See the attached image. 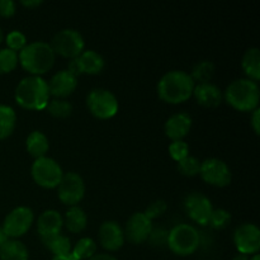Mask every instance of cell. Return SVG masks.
<instances>
[{"mask_svg": "<svg viewBox=\"0 0 260 260\" xmlns=\"http://www.w3.org/2000/svg\"><path fill=\"white\" fill-rule=\"evenodd\" d=\"M194 81L182 70H173L164 74L157 83V95L168 104H182L193 95Z\"/></svg>", "mask_w": 260, "mask_h": 260, "instance_id": "1", "label": "cell"}, {"mask_svg": "<svg viewBox=\"0 0 260 260\" xmlns=\"http://www.w3.org/2000/svg\"><path fill=\"white\" fill-rule=\"evenodd\" d=\"M47 81L42 76L23 78L15 88L14 98L18 106L28 111H43L50 102Z\"/></svg>", "mask_w": 260, "mask_h": 260, "instance_id": "2", "label": "cell"}, {"mask_svg": "<svg viewBox=\"0 0 260 260\" xmlns=\"http://www.w3.org/2000/svg\"><path fill=\"white\" fill-rule=\"evenodd\" d=\"M18 60L22 68L30 75L41 76L53 68L56 53L53 52L50 43L36 41L27 43V46L18 53Z\"/></svg>", "mask_w": 260, "mask_h": 260, "instance_id": "3", "label": "cell"}, {"mask_svg": "<svg viewBox=\"0 0 260 260\" xmlns=\"http://www.w3.org/2000/svg\"><path fill=\"white\" fill-rule=\"evenodd\" d=\"M225 101L239 112H253L259 108L260 90L255 81L240 78L231 81L225 90Z\"/></svg>", "mask_w": 260, "mask_h": 260, "instance_id": "4", "label": "cell"}, {"mask_svg": "<svg viewBox=\"0 0 260 260\" xmlns=\"http://www.w3.org/2000/svg\"><path fill=\"white\" fill-rule=\"evenodd\" d=\"M201 236L197 229L189 223H179L169 231L168 244L170 251L178 256H189L198 250Z\"/></svg>", "mask_w": 260, "mask_h": 260, "instance_id": "5", "label": "cell"}, {"mask_svg": "<svg viewBox=\"0 0 260 260\" xmlns=\"http://www.w3.org/2000/svg\"><path fill=\"white\" fill-rule=\"evenodd\" d=\"M30 174L36 184L46 189L57 188L63 177L62 168L60 167V164L48 156L35 159L30 168Z\"/></svg>", "mask_w": 260, "mask_h": 260, "instance_id": "6", "label": "cell"}, {"mask_svg": "<svg viewBox=\"0 0 260 260\" xmlns=\"http://www.w3.org/2000/svg\"><path fill=\"white\" fill-rule=\"evenodd\" d=\"M86 107L91 116L102 121L116 116L119 108L117 96L108 89L103 88H95L89 93L86 98Z\"/></svg>", "mask_w": 260, "mask_h": 260, "instance_id": "7", "label": "cell"}, {"mask_svg": "<svg viewBox=\"0 0 260 260\" xmlns=\"http://www.w3.org/2000/svg\"><path fill=\"white\" fill-rule=\"evenodd\" d=\"M50 46L56 55L74 60L83 53L85 42L80 32L75 29H62L53 36Z\"/></svg>", "mask_w": 260, "mask_h": 260, "instance_id": "8", "label": "cell"}, {"mask_svg": "<svg viewBox=\"0 0 260 260\" xmlns=\"http://www.w3.org/2000/svg\"><path fill=\"white\" fill-rule=\"evenodd\" d=\"M35 213L29 207L20 206L10 211L3 222V231L8 239H19L24 236L32 228Z\"/></svg>", "mask_w": 260, "mask_h": 260, "instance_id": "9", "label": "cell"}, {"mask_svg": "<svg viewBox=\"0 0 260 260\" xmlns=\"http://www.w3.org/2000/svg\"><path fill=\"white\" fill-rule=\"evenodd\" d=\"M200 175L203 182L217 188L228 187L233 180V173L229 165L217 157H210L201 162Z\"/></svg>", "mask_w": 260, "mask_h": 260, "instance_id": "10", "label": "cell"}, {"mask_svg": "<svg viewBox=\"0 0 260 260\" xmlns=\"http://www.w3.org/2000/svg\"><path fill=\"white\" fill-rule=\"evenodd\" d=\"M85 194V183L81 175L75 172L63 173L60 184L57 185L58 200L63 205L73 207L81 202Z\"/></svg>", "mask_w": 260, "mask_h": 260, "instance_id": "11", "label": "cell"}, {"mask_svg": "<svg viewBox=\"0 0 260 260\" xmlns=\"http://www.w3.org/2000/svg\"><path fill=\"white\" fill-rule=\"evenodd\" d=\"M234 244L239 254L255 255L260 249V230L256 225L245 222L238 226L234 233Z\"/></svg>", "mask_w": 260, "mask_h": 260, "instance_id": "12", "label": "cell"}, {"mask_svg": "<svg viewBox=\"0 0 260 260\" xmlns=\"http://www.w3.org/2000/svg\"><path fill=\"white\" fill-rule=\"evenodd\" d=\"M184 208L190 220L200 226H207L213 211L210 198L202 193H190L184 200Z\"/></svg>", "mask_w": 260, "mask_h": 260, "instance_id": "13", "label": "cell"}, {"mask_svg": "<svg viewBox=\"0 0 260 260\" xmlns=\"http://www.w3.org/2000/svg\"><path fill=\"white\" fill-rule=\"evenodd\" d=\"M152 221L144 212H136L128 218L124 228V240L134 245H140L147 241L152 231Z\"/></svg>", "mask_w": 260, "mask_h": 260, "instance_id": "14", "label": "cell"}, {"mask_svg": "<svg viewBox=\"0 0 260 260\" xmlns=\"http://www.w3.org/2000/svg\"><path fill=\"white\" fill-rule=\"evenodd\" d=\"M99 244L107 251H118L124 244L123 229L116 221H104L98 231Z\"/></svg>", "mask_w": 260, "mask_h": 260, "instance_id": "15", "label": "cell"}, {"mask_svg": "<svg viewBox=\"0 0 260 260\" xmlns=\"http://www.w3.org/2000/svg\"><path fill=\"white\" fill-rule=\"evenodd\" d=\"M47 85L51 96L56 99H65L75 91L78 78L68 70H61L56 73L50 81H47Z\"/></svg>", "mask_w": 260, "mask_h": 260, "instance_id": "16", "label": "cell"}, {"mask_svg": "<svg viewBox=\"0 0 260 260\" xmlns=\"http://www.w3.org/2000/svg\"><path fill=\"white\" fill-rule=\"evenodd\" d=\"M192 117L185 112H179L167 119L164 126L165 136L172 141L183 140L192 128Z\"/></svg>", "mask_w": 260, "mask_h": 260, "instance_id": "17", "label": "cell"}, {"mask_svg": "<svg viewBox=\"0 0 260 260\" xmlns=\"http://www.w3.org/2000/svg\"><path fill=\"white\" fill-rule=\"evenodd\" d=\"M63 228V218L55 210L43 211L37 220V233L41 239H48L60 235Z\"/></svg>", "mask_w": 260, "mask_h": 260, "instance_id": "18", "label": "cell"}, {"mask_svg": "<svg viewBox=\"0 0 260 260\" xmlns=\"http://www.w3.org/2000/svg\"><path fill=\"white\" fill-rule=\"evenodd\" d=\"M196 101L200 106L206 108H216L222 103V91L217 85L212 83L197 84L193 90Z\"/></svg>", "mask_w": 260, "mask_h": 260, "instance_id": "19", "label": "cell"}, {"mask_svg": "<svg viewBox=\"0 0 260 260\" xmlns=\"http://www.w3.org/2000/svg\"><path fill=\"white\" fill-rule=\"evenodd\" d=\"M79 70L81 74H88V75H98L104 69V58L102 55L93 50H84L79 57H76Z\"/></svg>", "mask_w": 260, "mask_h": 260, "instance_id": "20", "label": "cell"}, {"mask_svg": "<svg viewBox=\"0 0 260 260\" xmlns=\"http://www.w3.org/2000/svg\"><path fill=\"white\" fill-rule=\"evenodd\" d=\"M63 218V226L70 231L71 234H80L88 226V216L85 211L80 208L79 206H73L69 207V210L65 212Z\"/></svg>", "mask_w": 260, "mask_h": 260, "instance_id": "21", "label": "cell"}, {"mask_svg": "<svg viewBox=\"0 0 260 260\" xmlns=\"http://www.w3.org/2000/svg\"><path fill=\"white\" fill-rule=\"evenodd\" d=\"M0 260H29V253L20 240L8 239L0 246Z\"/></svg>", "mask_w": 260, "mask_h": 260, "instance_id": "22", "label": "cell"}, {"mask_svg": "<svg viewBox=\"0 0 260 260\" xmlns=\"http://www.w3.org/2000/svg\"><path fill=\"white\" fill-rule=\"evenodd\" d=\"M241 68L248 79L258 83L260 80V51L258 47H251L245 51L241 60Z\"/></svg>", "mask_w": 260, "mask_h": 260, "instance_id": "23", "label": "cell"}, {"mask_svg": "<svg viewBox=\"0 0 260 260\" xmlns=\"http://www.w3.org/2000/svg\"><path fill=\"white\" fill-rule=\"evenodd\" d=\"M25 147L29 152L30 156L35 159L46 156V154L50 150V142H48L47 136L41 131H33L28 135L27 141H25Z\"/></svg>", "mask_w": 260, "mask_h": 260, "instance_id": "24", "label": "cell"}, {"mask_svg": "<svg viewBox=\"0 0 260 260\" xmlns=\"http://www.w3.org/2000/svg\"><path fill=\"white\" fill-rule=\"evenodd\" d=\"M17 126V114L9 106L0 104V140H5L14 132Z\"/></svg>", "mask_w": 260, "mask_h": 260, "instance_id": "25", "label": "cell"}, {"mask_svg": "<svg viewBox=\"0 0 260 260\" xmlns=\"http://www.w3.org/2000/svg\"><path fill=\"white\" fill-rule=\"evenodd\" d=\"M42 244L45 245V248H47L51 253L53 254V256H61V255H68L71 254V241L68 236L65 235H56L52 238L48 239H41Z\"/></svg>", "mask_w": 260, "mask_h": 260, "instance_id": "26", "label": "cell"}, {"mask_svg": "<svg viewBox=\"0 0 260 260\" xmlns=\"http://www.w3.org/2000/svg\"><path fill=\"white\" fill-rule=\"evenodd\" d=\"M215 65H213L212 61L203 60L200 61L197 65L193 68L192 74H189L190 78L193 79V81L198 84H206L211 83V79L215 75Z\"/></svg>", "mask_w": 260, "mask_h": 260, "instance_id": "27", "label": "cell"}, {"mask_svg": "<svg viewBox=\"0 0 260 260\" xmlns=\"http://www.w3.org/2000/svg\"><path fill=\"white\" fill-rule=\"evenodd\" d=\"M71 254L78 260H89L96 254V243L90 238H81L73 246Z\"/></svg>", "mask_w": 260, "mask_h": 260, "instance_id": "28", "label": "cell"}, {"mask_svg": "<svg viewBox=\"0 0 260 260\" xmlns=\"http://www.w3.org/2000/svg\"><path fill=\"white\" fill-rule=\"evenodd\" d=\"M46 109L55 118H68L73 113V106L66 99L53 98L52 101L48 102Z\"/></svg>", "mask_w": 260, "mask_h": 260, "instance_id": "29", "label": "cell"}, {"mask_svg": "<svg viewBox=\"0 0 260 260\" xmlns=\"http://www.w3.org/2000/svg\"><path fill=\"white\" fill-rule=\"evenodd\" d=\"M19 63L18 53L9 48H2L0 50V74H9L15 70Z\"/></svg>", "mask_w": 260, "mask_h": 260, "instance_id": "30", "label": "cell"}, {"mask_svg": "<svg viewBox=\"0 0 260 260\" xmlns=\"http://www.w3.org/2000/svg\"><path fill=\"white\" fill-rule=\"evenodd\" d=\"M201 162L200 160L197 159V157L194 156H187L185 159L180 160L179 162H178V170H179V173L182 175H184V177H196V175L200 174L201 172Z\"/></svg>", "mask_w": 260, "mask_h": 260, "instance_id": "31", "label": "cell"}, {"mask_svg": "<svg viewBox=\"0 0 260 260\" xmlns=\"http://www.w3.org/2000/svg\"><path fill=\"white\" fill-rule=\"evenodd\" d=\"M230 222L231 213L229 211L223 210V208H217V210H213L212 213H211L208 225L215 229V230H223V229L230 225Z\"/></svg>", "mask_w": 260, "mask_h": 260, "instance_id": "32", "label": "cell"}, {"mask_svg": "<svg viewBox=\"0 0 260 260\" xmlns=\"http://www.w3.org/2000/svg\"><path fill=\"white\" fill-rule=\"evenodd\" d=\"M5 42H7V48L18 53L27 46V37L20 30H12L5 37Z\"/></svg>", "mask_w": 260, "mask_h": 260, "instance_id": "33", "label": "cell"}, {"mask_svg": "<svg viewBox=\"0 0 260 260\" xmlns=\"http://www.w3.org/2000/svg\"><path fill=\"white\" fill-rule=\"evenodd\" d=\"M169 154L173 160L179 162L180 160L189 156V145L185 141H183V140H179V141H172V144L169 145Z\"/></svg>", "mask_w": 260, "mask_h": 260, "instance_id": "34", "label": "cell"}, {"mask_svg": "<svg viewBox=\"0 0 260 260\" xmlns=\"http://www.w3.org/2000/svg\"><path fill=\"white\" fill-rule=\"evenodd\" d=\"M167 210H168L167 202L162 200H156L147 206L144 213L152 221L155 220V218L161 217V216L167 212Z\"/></svg>", "mask_w": 260, "mask_h": 260, "instance_id": "35", "label": "cell"}, {"mask_svg": "<svg viewBox=\"0 0 260 260\" xmlns=\"http://www.w3.org/2000/svg\"><path fill=\"white\" fill-rule=\"evenodd\" d=\"M168 235H169V231L165 230V229H152L147 241H149L152 246L161 248V246H165L168 244Z\"/></svg>", "mask_w": 260, "mask_h": 260, "instance_id": "36", "label": "cell"}, {"mask_svg": "<svg viewBox=\"0 0 260 260\" xmlns=\"http://www.w3.org/2000/svg\"><path fill=\"white\" fill-rule=\"evenodd\" d=\"M15 14V3L12 0H0V17L12 18Z\"/></svg>", "mask_w": 260, "mask_h": 260, "instance_id": "37", "label": "cell"}, {"mask_svg": "<svg viewBox=\"0 0 260 260\" xmlns=\"http://www.w3.org/2000/svg\"><path fill=\"white\" fill-rule=\"evenodd\" d=\"M251 127H253L255 135H259L260 132V109L256 108L253 111V114H251Z\"/></svg>", "mask_w": 260, "mask_h": 260, "instance_id": "38", "label": "cell"}, {"mask_svg": "<svg viewBox=\"0 0 260 260\" xmlns=\"http://www.w3.org/2000/svg\"><path fill=\"white\" fill-rule=\"evenodd\" d=\"M20 4H22L23 7L27 8V9H33V8L40 7V5L42 4V2H41V0H27V2H25V0H22Z\"/></svg>", "mask_w": 260, "mask_h": 260, "instance_id": "39", "label": "cell"}, {"mask_svg": "<svg viewBox=\"0 0 260 260\" xmlns=\"http://www.w3.org/2000/svg\"><path fill=\"white\" fill-rule=\"evenodd\" d=\"M89 260H118L116 256L111 255V254H95L93 258H90Z\"/></svg>", "mask_w": 260, "mask_h": 260, "instance_id": "40", "label": "cell"}, {"mask_svg": "<svg viewBox=\"0 0 260 260\" xmlns=\"http://www.w3.org/2000/svg\"><path fill=\"white\" fill-rule=\"evenodd\" d=\"M52 260H78L73 254H68V255H61V256H53Z\"/></svg>", "mask_w": 260, "mask_h": 260, "instance_id": "41", "label": "cell"}, {"mask_svg": "<svg viewBox=\"0 0 260 260\" xmlns=\"http://www.w3.org/2000/svg\"><path fill=\"white\" fill-rule=\"evenodd\" d=\"M7 240H8V238H7V236H5L4 231H3L2 226H0V246H2L3 244H4Z\"/></svg>", "mask_w": 260, "mask_h": 260, "instance_id": "42", "label": "cell"}, {"mask_svg": "<svg viewBox=\"0 0 260 260\" xmlns=\"http://www.w3.org/2000/svg\"><path fill=\"white\" fill-rule=\"evenodd\" d=\"M249 259H250V256L243 255V254H238V255L233 258V260H249Z\"/></svg>", "mask_w": 260, "mask_h": 260, "instance_id": "43", "label": "cell"}, {"mask_svg": "<svg viewBox=\"0 0 260 260\" xmlns=\"http://www.w3.org/2000/svg\"><path fill=\"white\" fill-rule=\"evenodd\" d=\"M249 260H260L259 254H255V255H251L250 259H249Z\"/></svg>", "mask_w": 260, "mask_h": 260, "instance_id": "44", "label": "cell"}, {"mask_svg": "<svg viewBox=\"0 0 260 260\" xmlns=\"http://www.w3.org/2000/svg\"><path fill=\"white\" fill-rule=\"evenodd\" d=\"M3 40H4V33H3V29L0 28V43L3 42Z\"/></svg>", "mask_w": 260, "mask_h": 260, "instance_id": "45", "label": "cell"}]
</instances>
